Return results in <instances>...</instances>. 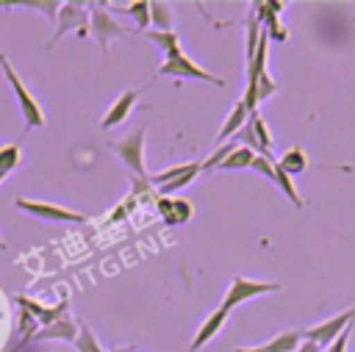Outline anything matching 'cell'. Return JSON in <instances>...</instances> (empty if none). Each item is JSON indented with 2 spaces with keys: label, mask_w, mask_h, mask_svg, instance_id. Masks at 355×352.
Instances as JSON below:
<instances>
[{
  "label": "cell",
  "mask_w": 355,
  "mask_h": 352,
  "mask_svg": "<svg viewBox=\"0 0 355 352\" xmlns=\"http://www.w3.org/2000/svg\"><path fill=\"white\" fill-rule=\"evenodd\" d=\"M55 19H58L55 22V33L47 42V47H53L69 30H78V36H89V6H83V3H61Z\"/></svg>",
  "instance_id": "4"
},
{
  "label": "cell",
  "mask_w": 355,
  "mask_h": 352,
  "mask_svg": "<svg viewBox=\"0 0 355 352\" xmlns=\"http://www.w3.org/2000/svg\"><path fill=\"white\" fill-rule=\"evenodd\" d=\"M250 125H252V130H255V139H258V147H261V152L258 155H263V158H272V133H269V127H266V122H263V116L255 111V114H250Z\"/></svg>",
  "instance_id": "16"
},
{
  "label": "cell",
  "mask_w": 355,
  "mask_h": 352,
  "mask_svg": "<svg viewBox=\"0 0 355 352\" xmlns=\"http://www.w3.org/2000/svg\"><path fill=\"white\" fill-rule=\"evenodd\" d=\"M236 147H239V141H236V139H230V141L219 144V147H216V150L202 161V166H200V169H202V172H214V169H219V166H222V161H225Z\"/></svg>",
  "instance_id": "24"
},
{
  "label": "cell",
  "mask_w": 355,
  "mask_h": 352,
  "mask_svg": "<svg viewBox=\"0 0 355 352\" xmlns=\"http://www.w3.org/2000/svg\"><path fill=\"white\" fill-rule=\"evenodd\" d=\"M72 346H75V352H103L97 335H94V333L89 330V324H83V322H78V335H75Z\"/></svg>",
  "instance_id": "21"
},
{
  "label": "cell",
  "mask_w": 355,
  "mask_h": 352,
  "mask_svg": "<svg viewBox=\"0 0 355 352\" xmlns=\"http://www.w3.org/2000/svg\"><path fill=\"white\" fill-rule=\"evenodd\" d=\"M250 122V111L244 108V103L239 100L233 108H230V114H227V119L222 122V127H219V133H216V144H225V141H230L244 125Z\"/></svg>",
  "instance_id": "14"
},
{
  "label": "cell",
  "mask_w": 355,
  "mask_h": 352,
  "mask_svg": "<svg viewBox=\"0 0 355 352\" xmlns=\"http://www.w3.org/2000/svg\"><path fill=\"white\" fill-rule=\"evenodd\" d=\"M14 205L36 219H47V222H86L83 213L78 211H69L64 205H53V202H42V200H25V197H17Z\"/></svg>",
  "instance_id": "8"
},
{
  "label": "cell",
  "mask_w": 355,
  "mask_h": 352,
  "mask_svg": "<svg viewBox=\"0 0 355 352\" xmlns=\"http://www.w3.org/2000/svg\"><path fill=\"white\" fill-rule=\"evenodd\" d=\"M252 161H255V152L250 150V147H244V144H239L225 161H222V166L219 169H225V172H233V169H247V166H252Z\"/></svg>",
  "instance_id": "18"
},
{
  "label": "cell",
  "mask_w": 355,
  "mask_h": 352,
  "mask_svg": "<svg viewBox=\"0 0 355 352\" xmlns=\"http://www.w3.org/2000/svg\"><path fill=\"white\" fill-rule=\"evenodd\" d=\"M172 8L166 3H150V22L155 25L153 30H172Z\"/></svg>",
  "instance_id": "23"
},
{
  "label": "cell",
  "mask_w": 355,
  "mask_h": 352,
  "mask_svg": "<svg viewBox=\"0 0 355 352\" xmlns=\"http://www.w3.org/2000/svg\"><path fill=\"white\" fill-rule=\"evenodd\" d=\"M155 208L161 213V219L169 225V227H178V225H186L194 213V205L183 197H158L155 200Z\"/></svg>",
  "instance_id": "9"
},
{
  "label": "cell",
  "mask_w": 355,
  "mask_h": 352,
  "mask_svg": "<svg viewBox=\"0 0 355 352\" xmlns=\"http://www.w3.org/2000/svg\"><path fill=\"white\" fill-rule=\"evenodd\" d=\"M233 352H266L263 346H236Z\"/></svg>",
  "instance_id": "34"
},
{
  "label": "cell",
  "mask_w": 355,
  "mask_h": 352,
  "mask_svg": "<svg viewBox=\"0 0 355 352\" xmlns=\"http://www.w3.org/2000/svg\"><path fill=\"white\" fill-rule=\"evenodd\" d=\"M227 313H230V310H225V308L219 305V308H216V310H214V313L200 324V330L194 333V338H191V344H189V352H200V349H202V346H205V344H208V341H211V338L225 327Z\"/></svg>",
  "instance_id": "11"
},
{
  "label": "cell",
  "mask_w": 355,
  "mask_h": 352,
  "mask_svg": "<svg viewBox=\"0 0 355 352\" xmlns=\"http://www.w3.org/2000/svg\"><path fill=\"white\" fill-rule=\"evenodd\" d=\"M0 249H6V241H3V238H0Z\"/></svg>",
  "instance_id": "36"
},
{
  "label": "cell",
  "mask_w": 355,
  "mask_h": 352,
  "mask_svg": "<svg viewBox=\"0 0 355 352\" xmlns=\"http://www.w3.org/2000/svg\"><path fill=\"white\" fill-rule=\"evenodd\" d=\"M17 6H22V8H36V11H42L47 19H55L58 17V8H61V3H55V0H47V3H17Z\"/></svg>",
  "instance_id": "28"
},
{
  "label": "cell",
  "mask_w": 355,
  "mask_h": 352,
  "mask_svg": "<svg viewBox=\"0 0 355 352\" xmlns=\"http://www.w3.org/2000/svg\"><path fill=\"white\" fill-rule=\"evenodd\" d=\"M272 291H280V283H258V280H250V277H233V283H230V288L222 299V308L233 310L241 302L255 299L261 294H272Z\"/></svg>",
  "instance_id": "6"
},
{
  "label": "cell",
  "mask_w": 355,
  "mask_h": 352,
  "mask_svg": "<svg viewBox=\"0 0 355 352\" xmlns=\"http://www.w3.org/2000/svg\"><path fill=\"white\" fill-rule=\"evenodd\" d=\"M263 33H266L269 39H275V42H286V39H288V28H283L277 19L266 22V25H263Z\"/></svg>",
  "instance_id": "32"
},
{
  "label": "cell",
  "mask_w": 355,
  "mask_h": 352,
  "mask_svg": "<svg viewBox=\"0 0 355 352\" xmlns=\"http://www.w3.org/2000/svg\"><path fill=\"white\" fill-rule=\"evenodd\" d=\"M111 352H136L133 346H116V349H111Z\"/></svg>",
  "instance_id": "35"
},
{
  "label": "cell",
  "mask_w": 355,
  "mask_h": 352,
  "mask_svg": "<svg viewBox=\"0 0 355 352\" xmlns=\"http://www.w3.org/2000/svg\"><path fill=\"white\" fill-rule=\"evenodd\" d=\"M275 186L288 197V202H291L294 208H302V205H305V202H302V197L297 194L294 183H291V175H286V169H283V166H277V164H275Z\"/></svg>",
  "instance_id": "20"
},
{
  "label": "cell",
  "mask_w": 355,
  "mask_h": 352,
  "mask_svg": "<svg viewBox=\"0 0 355 352\" xmlns=\"http://www.w3.org/2000/svg\"><path fill=\"white\" fill-rule=\"evenodd\" d=\"M277 166H283L286 175H300V172H305V166H308V155H305L302 147H291V150H286V152L280 155Z\"/></svg>",
  "instance_id": "17"
},
{
  "label": "cell",
  "mask_w": 355,
  "mask_h": 352,
  "mask_svg": "<svg viewBox=\"0 0 355 352\" xmlns=\"http://www.w3.org/2000/svg\"><path fill=\"white\" fill-rule=\"evenodd\" d=\"M302 341H305L302 330H286V333H277L272 341H266L263 349L266 352H297Z\"/></svg>",
  "instance_id": "15"
},
{
  "label": "cell",
  "mask_w": 355,
  "mask_h": 352,
  "mask_svg": "<svg viewBox=\"0 0 355 352\" xmlns=\"http://www.w3.org/2000/svg\"><path fill=\"white\" fill-rule=\"evenodd\" d=\"M144 36H147L155 47H161V50H164V55H166L169 50L180 47V39H178V33H175V30H147Z\"/></svg>",
  "instance_id": "25"
},
{
  "label": "cell",
  "mask_w": 355,
  "mask_h": 352,
  "mask_svg": "<svg viewBox=\"0 0 355 352\" xmlns=\"http://www.w3.org/2000/svg\"><path fill=\"white\" fill-rule=\"evenodd\" d=\"M17 302H19V308H22L25 313H31L42 327H47V324L58 322V319L67 313V308H69V302H67V299H64V302H58L55 308H42L39 302H31L28 297H17Z\"/></svg>",
  "instance_id": "12"
},
{
  "label": "cell",
  "mask_w": 355,
  "mask_h": 352,
  "mask_svg": "<svg viewBox=\"0 0 355 352\" xmlns=\"http://www.w3.org/2000/svg\"><path fill=\"white\" fill-rule=\"evenodd\" d=\"M352 322H355V308H347V310L336 313L333 319H324V322H319V324L302 330V335H305V341L322 346V352H324V349L333 344V338H336L347 324H352Z\"/></svg>",
  "instance_id": "7"
},
{
  "label": "cell",
  "mask_w": 355,
  "mask_h": 352,
  "mask_svg": "<svg viewBox=\"0 0 355 352\" xmlns=\"http://www.w3.org/2000/svg\"><path fill=\"white\" fill-rule=\"evenodd\" d=\"M89 30H92V36L97 39L103 55H108V44H111L114 39H122V36H125V28H122L103 6H97V3L89 6Z\"/></svg>",
  "instance_id": "5"
},
{
  "label": "cell",
  "mask_w": 355,
  "mask_h": 352,
  "mask_svg": "<svg viewBox=\"0 0 355 352\" xmlns=\"http://www.w3.org/2000/svg\"><path fill=\"white\" fill-rule=\"evenodd\" d=\"M200 166H202L200 161H191V166H189V169H186V172H183L180 177H175L172 183H164V186L158 188V197H172V194H175L178 188H183V186H189V183H191V180H194V177H197V175L202 172Z\"/></svg>",
  "instance_id": "19"
},
{
  "label": "cell",
  "mask_w": 355,
  "mask_h": 352,
  "mask_svg": "<svg viewBox=\"0 0 355 352\" xmlns=\"http://www.w3.org/2000/svg\"><path fill=\"white\" fill-rule=\"evenodd\" d=\"M191 166V161H186V164H178V166H169V169H164V172H155V175H150V183H158V186H164V183H172L175 177H180L186 169Z\"/></svg>",
  "instance_id": "27"
},
{
  "label": "cell",
  "mask_w": 355,
  "mask_h": 352,
  "mask_svg": "<svg viewBox=\"0 0 355 352\" xmlns=\"http://www.w3.org/2000/svg\"><path fill=\"white\" fill-rule=\"evenodd\" d=\"M275 91H277V83L272 80V75H269V69H266L263 75H258V103L266 100V97H272Z\"/></svg>",
  "instance_id": "29"
},
{
  "label": "cell",
  "mask_w": 355,
  "mask_h": 352,
  "mask_svg": "<svg viewBox=\"0 0 355 352\" xmlns=\"http://www.w3.org/2000/svg\"><path fill=\"white\" fill-rule=\"evenodd\" d=\"M139 94H141V89H128V91H122V94H119V97L111 103V108L103 114L100 127H103V130H108V127H114V125L125 122V119H128V114L133 111V105H136Z\"/></svg>",
  "instance_id": "10"
},
{
  "label": "cell",
  "mask_w": 355,
  "mask_h": 352,
  "mask_svg": "<svg viewBox=\"0 0 355 352\" xmlns=\"http://www.w3.org/2000/svg\"><path fill=\"white\" fill-rule=\"evenodd\" d=\"M0 69H3L8 86H11V91H14V97H17L19 114H22V119H25V130H39V127H44V111H42V105H39L36 97L28 91V86L22 83V78L17 75V69L8 64L6 53H0Z\"/></svg>",
  "instance_id": "2"
},
{
  "label": "cell",
  "mask_w": 355,
  "mask_h": 352,
  "mask_svg": "<svg viewBox=\"0 0 355 352\" xmlns=\"http://www.w3.org/2000/svg\"><path fill=\"white\" fill-rule=\"evenodd\" d=\"M3 180H6V175H0V183H3Z\"/></svg>",
  "instance_id": "37"
},
{
  "label": "cell",
  "mask_w": 355,
  "mask_h": 352,
  "mask_svg": "<svg viewBox=\"0 0 355 352\" xmlns=\"http://www.w3.org/2000/svg\"><path fill=\"white\" fill-rule=\"evenodd\" d=\"M19 161H22L19 144H3V147H0V175L8 177V175L19 166Z\"/></svg>",
  "instance_id": "22"
},
{
  "label": "cell",
  "mask_w": 355,
  "mask_h": 352,
  "mask_svg": "<svg viewBox=\"0 0 355 352\" xmlns=\"http://www.w3.org/2000/svg\"><path fill=\"white\" fill-rule=\"evenodd\" d=\"M297 352H322V346H316V344H311V341H302Z\"/></svg>",
  "instance_id": "33"
},
{
  "label": "cell",
  "mask_w": 355,
  "mask_h": 352,
  "mask_svg": "<svg viewBox=\"0 0 355 352\" xmlns=\"http://www.w3.org/2000/svg\"><path fill=\"white\" fill-rule=\"evenodd\" d=\"M352 327H355V322L352 324H347L336 338H333V344L324 349V352H347V341H349V333H352Z\"/></svg>",
  "instance_id": "31"
},
{
  "label": "cell",
  "mask_w": 355,
  "mask_h": 352,
  "mask_svg": "<svg viewBox=\"0 0 355 352\" xmlns=\"http://www.w3.org/2000/svg\"><path fill=\"white\" fill-rule=\"evenodd\" d=\"M75 335H78V322L75 319H69L67 313L58 319V322H53V324H47V327H42V330H36V335H33V341H47V338H55V341H75Z\"/></svg>",
  "instance_id": "13"
},
{
  "label": "cell",
  "mask_w": 355,
  "mask_h": 352,
  "mask_svg": "<svg viewBox=\"0 0 355 352\" xmlns=\"http://www.w3.org/2000/svg\"><path fill=\"white\" fill-rule=\"evenodd\" d=\"M155 78H178V80H205V83H211V86H225V78H219V75H211L208 69H202L200 64H194L180 47H175V50H169L166 55H164V64L158 67V72H155Z\"/></svg>",
  "instance_id": "3"
},
{
  "label": "cell",
  "mask_w": 355,
  "mask_h": 352,
  "mask_svg": "<svg viewBox=\"0 0 355 352\" xmlns=\"http://www.w3.org/2000/svg\"><path fill=\"white\" fill-rule=\"evenodd\" d=\"M250 169H255L258 175H263L266 180H272V183H275V161H272V158L255 155V161H252V166H250Z\"/></svg>",
  "instance_id": "30"
},
{
  "label": "cell",
  "mask_w": 355,
  "mask_h": 352,
  "mask_svg": "<svg viewBox=\"0 0 355 352\" xmlns=\"http://www.w3.org/2000/svg\"><path fill=\"white\" fill-rule=\"evenodd\" d=\"M144 139H147V127L139 125L136 130H130L122 139L108 141V150L133 172V177H139L141 183H150V175L144 169Z\"/></svg>",
  "instance_id": "1"
},
{
  "label": "cell",
  "mask_w": 355,
  "mask_h": 352,
  "mask_svg": "<svg viewBox=\"0 0 355 352\" xmlns=\"http://www.w3.org/2000/svg\"><path fill=\"white\" fill-rule=\"evenodd\" d=\"M125 14L133 17V22L139 25V30H144L150 25V3L147 0H136V3H128L125 6Z\"/></svg>",
  "instance_id": "26"
}]
</instances>
